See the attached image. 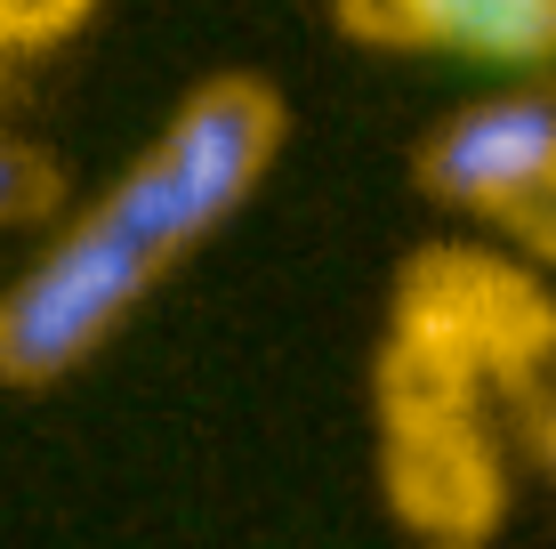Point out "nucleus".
<instances>
[{"instance_id": "f257e3e1", "label": "nucleus", "mask_w": 556, "mask_h": 549, "mask_svg": "<svg viewBox=\"0 0 556 549\" xmlns=\"http://www.w3.org/2000/svg\"><path fill=\"white\" fill-rule=\"evenodd\" d=\"M556 348V308L492 251H419L379 348V477L428 549H476L501 517L492 396L525 404Z\"/></svg>"}, {"instance_id": "f03ea898", "label": "nucleus", "mask_w": 556, "mask_h": 549, "mask_svg": "<svg viewBox=\"0 0 556 549\" xmlns=\"http://www.w3.org/2000/svg\"><path fill=\"white\" fill-rule=\"evenodd\" d=\"M282 129H291L282 98L258 73H218V82H202L169 113V129L146 146V162L122 186H105L98 211L138 242L153 267H169V259L210 242L258 195V178L282 154Z\"/></svg>"}, {"instance_id": "7ed1b4c3", "label": "nucleus", "mask_w": 556, "mask_h": 549, "mask_svg": "<svg viewBox=\"0 0 556 549\" xmlns=\"http://www.w3.org/2000/svg\"><path fill=\"white\" fill-rule=\"evenodd\" d=\"M412 178L435 202H459L476 219L508 211L516 195L556 178V82H516V89H492V98L459 105L452 122L428 129Z\"/></svg>"}, {"instance_id": "20e7f679", "label": "nucleus", "mask_w": 556, "mask_h": 549, "mask_svg": "<svg viewBox=\"0 0 556 549\" xmlns=\"http://www.w3.org/2000/svg\"><path fill=\"white\" fill-rule=\"evenodd\" d=\"M339 25L371 49H428L468 65H548L556 57V0H348Z\"/></svg>"}, {"instance_id": "39448f33", "label": "nucleus", "mask_w": 556, "mask_h": 549, "mask_svg": "<svg viewBox=\"0 0 556 549\" xmlns=\"http://www.w3.org/2000/svg\"><path fill=\"white\" fill-rule=\"evenodd\" d=\"M65 178H56L49 154H33L25 138H0V226H33L56 211Z\"/></svg>"}, {"instance_id": "423d86ee", "label": "nucleus", "mask_w": 556, "mask_h": 549, "mask_svg": "<svg viewBox=\"0 0 556 549\" xmlns=\"http://www.w3.org/2000/svg\"><path fill=\"white\" fill-rule=\"evenodd\" d=\"M492 226H501L516 251H532L541 267H556V178H541L532 195H516L508 211H492Z\"/></svg>"}, {"instance_id": "0eeeda50", "label": "nucleus", "mask_w": 556, "mask_h": 549, "mask_svg": "<svg viewBox=\"0 0 556 549\" xmlns=\"http://www.w3.org/2000/svg\"><path fill=\"white\" fill-rule=\"evenodd\" d=\"M65 25H81V9H49V0H33V9H0V49H33V41H56Z\"/></svg>"}, {"instance_id": "6e6552de", "label": "nucleus", "mask_w": 556, "mask_h": 549, "mask_svg": "<svg viewBox=\"0 0 556 549\" xmlns=\"http://www.w3.org/2000/svg\"><path fill=\"white\" fill-rule=\"evenodd\" d=\"M532 445H541V469L556 477V396H548V404H532Z\"/></svg>"}]
</instances>
